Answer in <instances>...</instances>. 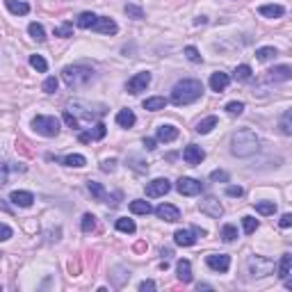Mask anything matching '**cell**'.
I'll return each instance as SVG.
<instances>
[{"label": "cell", "mask_w": 292, "mask_h": 292, "mask_svg": "<svg viewBox=\"0 0 292 292\" xmlns=\"http://www.w3.org/2000/svg\"><path fill=\"white\" fill-rule=\"evenodd\" d=\"M258 144H260V139H258V135L254 130L242 128L238 133H233L231 137V153L238 157H249L258 151Z\"/></svg>", "instance_id": "obj_1"}, {"label": "cell", "mask_w": 292, "mask_h": 292, "mask_svg": "<svg viewBox=\"0 0 292 292\" xmlns=\"http://www.w3.org/2000/svg\"><path fill=\"white\" fill-rule=\"evenodd\" d=\"M203 94V85L199 80H180V83L173 85L172 89V103L183 107V105H189L199 101Z\"/></svg>", "instance_id": "obj_2"}, {"label": "cell", "mask_w": 292, "mask_h": 292, "mask_svg": "<svg viewBox=\"0 0 292 292\" xmlns=\"http://www.w3.org/2000/svg\"><path fill=\"white\" fill-rule=\"evenodd\" d=\"M62 78L71 89H80V87H85V85H89L94 80V69L85 67V64H73V67H67L62 71Z\"/></svg>", "instance_id": "obj_3"}, {"label": "cell", "mask_w": 292, "mask_h": 292, "mask_svg": "<svg viewBox=\"0 0 292 292\" xmlns=\"http://www.w3.org/2000/svg\"><path fill=\"white\" fill-rule=\"evenodd\" d=\"M32 128L44 137H57V133H60V121L55 119V117H41V114H39V117L32 119Z\"/></svg>", "instance_id": "obj_4"}, {"label": "cell", "mask_w": 292, "mask_h": 292, "mask_svg": "<svg viewBox=\"0 0 292 292\" xmlns=\"http://www.w3.org/2000/svg\"><path fill=\"white\" fill-rule=\"evenodd\" d=\"M249 272L256 278L270 276V274H274V260L265 258V256H251L249 258Z\"/></svg>", "instance_id": "obj_5"}, {"label": "cell", "mask_w": 292, "mask_h": 292, "mask_svg": "<svg viewBox=\"0 0 292 292\" xmlns=\"http://www.w3.org/2000/svg\"><path fill=\"white\" fill-rule=\"evenodd\" d=\"M149 85H151V73H149V71H142V73L133 75V78L128 80L126 91H128V94H133V96H137V94L146 91V87H149Z\"/></svg>", "instance_id": "obj_6"}, {"label": "cell", "mask_w": 292, "mask_h": 292, "mask_svg": "<svg viewBox=\"0 0 292 292\" xmlns=\"http://www.w3.org/2000/svg\"><path fill=\"white\" fill-rule=\"evenodd\" d=\"M176 189H178L180 196H196L203 192V183H199L194 178H180L176 183Z\"/></svg>", "instance_id": "obj_7"}, {"label": "cell", "mask_w": 292, "mask_h": 292, "mask_svg": "<svg viewBox=\"0 0 292 292\" xmlns=\"http://www.w3.org/2000/svg\"><path fill=\"white\" fill-rule=\"evenodd\" d=\"M169 189H172V183L167 178H155V180H151V183H146V196H151V199L165 196Z\"/></svg>", "instance_id": "obj_8"}, {"label": "cell", "mask_w": 292, "mask_h": 292, "mask_svg": "<svg viewBox=\"0 0 292 292\" xmlns=\"http://www.w3.org/2000/svg\"><path fill=\"white\" fill-rule=\"evenodd\" d=\"M199 208H201L203 215H208V217H212V219H219L222 215H224V208H222L219 199H215V196H208V199H203Z\"/></svg>", "instance_id": "obj_9"}, {"label": "cell", "mask_w": 292, "mask_h": 292, "mask_svg": "<svg viewBox=\"0 0 292 292\" xmlns=\"http://www.w3.org/2000/svg\"><path fill=\"white\" fill-rule=\"evenodd\" d=\"M183 160L192 167L201 165L203 160H206V151H203L201 146H196V144H189V146H185V151H183Z\"/></svg>", "instance_id": "obj_10"}, {"label": "cell", "mask_w": 292, "mask_h": 292, "mask_svg": "<svg viewBox=\"0 0 292 292\" xmlns=\"http://www.w3.org/2000/svg\"><path fill=\"white\" fill-rule=\"evenodd\" d=\"M206 262H208L210 270L219 272V274H224V272H228V267H231V256L226 254H212L206 258Z\"/></svg>", "instance_id": "obj_11"}, {"label": "cell", "mask_w": 292, "mask_h": 292, "mask_svg": "<svg viewBox=\"0 0 292 292\" xmlns=\"http://www.w3.org/2000/svg\"><path fill=\"white\" fill-rule=\"evenodd\" d=\"M155 215L160 219H165V222H178L180 219V210L176 208V206H172V203H160L155 208Z\"/></svg>", "instance_id": "obj_12"}, {"label": "cell", "mask_w": 292, "mask_h": 292, "mask_svg": "<svg viewBox=\"0 0 292 292\" xmlns=\"http://www.w3.org/2000/svg\"><path fill=\"white\" fill-rule=\"evenodd\" d=\"M292 78V69L288 64H281V67H274L272 71H267V80L270 83H288Z\"/></svg>", "instance_id": "obj_13"}, {"label": "cell", "mask_w": 292, "mask_h": 292, "mask_svg": "<svg viewBox=\"0 0 292 292\" xmlns=\"http://www.w3.org/2000/svg\"><path fill=\"white\" fill-rule=\"evenodd\" d=\"M9 201L18 206V208H30L32 203H34V194L32 192H23V189H14L12 194H9Z\"/></svg>", "instance_id": "obj_14"}, {"label": "cell", "mask_w": 292, "mask_h": 292, "mask_svg": "<svg viewBox=\"0 0 292 292\" xmlns=\"http://www.w3.org/2000/svg\"><path fill=\"white\" fill-rule=\"evenodd\" d=\"M91 30L101 32V34H117L119 25H117L112 18H107V16H98V21L94 23V28H91Z\"/></svg>", "instance_id": "obj_15"}, {"label": "cell", "mask_w": 292, "mask_h": 292, "mask_svg": "<svg viewBox=\"0 0 292 292\" xmlns=\"http://www.w3.org/2000/svg\"><path fill=\"white\" fill-rule=\"evenodd\" d=\"M231 83V75L224 73V71H215V73L210 75V89L212 91H224Z\"/></svg>", "instance_id": "obj_16"}, {"label": "cell", "mask_w": 292, "mask_h": 292, "mask_svg": "<svg viewBox=\"0 0 292 292\" xmlns=\"http://www.w3.org/2000/svg\"><path fill=\"white\" fill-rule=\"evenodd\" d=\"M178 137V128L176 126H172V123H162V126L157 128V139L160 142H173Z\"/></svg>", "instance_id": "obj_17"}, {"label": "cell", "mask_w": 292, "mask_h": 292, "mask_svg": "<svg viewBox=\"0 0 292 292\" xmlns=\"http://www.w3.org/2000/svg\"><path fill=\"white\" fill-rule=\"evenodd\" d=\"M173 242H176L178 247H192L196 242V235L192 231H183V228H180V231L173 233Z\"/></svg>", "instance_id": "obj_18"}, {"label": "cell", "mask_w": 292, "mask_h": 292, "mask_svg": "<svg viewBox=\"0 0 292 292\" xmlns=\"http://www.w3.org/2000/svg\"><path fill=\"white\" fill-rule=\"evenodd\" d=\"M176 272H178V281H183V283H192V265H189V260H178L176 262Z\"/></svg>", "instance_id": "obj_19"}, {"label": "cell", "mask_w": 292, "mask_h": 292, "mask_svg": "<svg viewBox=\"0 0 292 292\" xmlns=\"http://www.w3.org/2000/svg\"><path fill=\"white\" fill-rule=\"evenodd\" d=\"M96 21H98V16L94 14V12H83V14L75 18V25H78V28H83V30H91Z\"/></svg>", "instance_id": "obj_20"}, {"label": "cell", "mask_w": 292, "mask_h": 292, "mask_svg": "<svg viewBox=\"0 0 292 292\" xmlns=\"http://www.w3.org/2000/svg\"><path fill=\"white\" fill-rule=\"evenodd\" d=\"M5 5H7V9L16 16H25L28 12H30V5L23 2V0H5Z\"/></svg>", "instance_id": "obj_21"}, {"label": "cell", "mask_w": 292, "mask_h": 292, "mask_svg": "<svg viewBox=\"0 0 292 292\" xmlns=\"http://www.w3.org/2000/svg\"><path fill=\"white\" fill-rule=\"evenodd\" d=\"M135 121H137V117L133 110H119V114H117V123H119L121 128H133Z\"/></svg>", "instance_id": "obj_22"}, {"label": "cell", "mask_w": 292, "mask_h": 292, "mask_svg": "<svg viewBox=\"0 0 292 292\" xmlns=\"http://www.w3.org/2000/svg\"><path fill=\"white\" fill-rule=\"evenodd\" d=\"M258 12H260L265 18H281V16L285 14V9L281 7V5H260Z\"/></svg>", "instance_id": "obj_23"}, {"label": "cell", "mask_w": 292, "mask_h": 292, "mask_svg": "<svg viewBox=\"0 0 292 292\" xmlns=\"http://www.w3.org/2000/svg\"><path fill=\"white\" fill-rule=\"evenodd\" d=\"M165 107H167V98L162 96H153L144 101V110H149V112H157V110H165Z\"/></svg>", "instance_id": "obj_24"}, {"label": "cell", "mask_w": 292, "mask_h": 292, "mask_svg": "<svg viewBox=\"0 0 292 292\" xmlns=\"http://www.w3.org/2000/svg\"><path fill=\"white\" fill-rule=\"evenodd\" d=\"M60 162H62V165H67V167H75V169H80V167L87 165L85 155H80V153H71V155H64Z\"/></svg>", "instance_id": "obj_25"}, {"label": "cell", "mask_w": 292, "mask_h": 292, "mask_svg": "<svg viewBox=\"0 0 292 292\" xmlns=\"http://www.w3.org/2000/svg\"><path fill=\"white\" fill-rule=\"evenodd\" d=\"M290 270H292V256L290 254H283L281 256V262H278V276L283 278H290Z\"/></svg>", "instance_id": "obj_26"}, {"label": "cell", "mask_w": 292, "mask_h": 292, "mask_svg": "<svg viewBox=\"0 0 292 292\" xmlns=\"http://www.w3.org/2000/svg\"><path fill=\"white\" fill-rule=\"evenodd\" d=\"M130 212H135V215H149L153 212L149 201H144V199H135V201H130Z\"/></svg>", "instance_id": "obj_27"}, {"label": "cell", "mask_w": 292, "mask_h": 292, "mask_svg": "<svg viewBox=\"0 0 292 292\" xmlns=\"http://www.w3.org/2000/svg\"><path fill=\"white\" fill-rule=\"evenodd\" d=\"M215 126H217V117H212V114H210V117H206V119H201L199 123H196V133H201V135H208V133H210V130H212Z\"/></svg>", "instance_id": "obj_28"}, {"label": "cell", "mask_w": 292, "mask_h": 292, "mask_svg": "<svg viewBox=\"0 0 292 292\" xmlns=\"http://www.w3.org/2000/svg\"><path fill=\"white\" fill-rule=\"evenodd\" d=\"M28 32H30V37L34 39V41H39V44L46 41V30L41 23H30V25H28Z\"/></svg>", "instance_id": "obj_29"}, {"label": "cell", "mask_w": 292, "mask_h": 292, "mask_svg": "<svg viewBox=\"0 0 292 292\" xmlns=\"http://www.w3.org/2000/svg\"><path fill=\"white\" fill-rule=\"evenodd\" d=\"M87 188H89L91 196H94L96 201H105V196H107V192H105V188L101 185V183H96V180H89V183H87Z\"/></svg>", "instance_id": "obj_30"}, {"label": "cell", "mask_w": 292, "mask_h": 292, "mask_svg": "<svg viewBox=\"0 0 292 292\" xmlns=\"http://www.w3.org/2000/svg\"><path fill=\"white\" fill-rule=\"evenodd\" d=\"M117 228H119L121 233H128V235H133V233L137 231V226L133 219H128V217H119L117 219Z\"/></svg>", "instance_id": "obj_31"}, {"label": "cell", "mask_w": 292, "mask_h": 292, "mask_svg": "<svg viewBox=\"0 0 292 292\" xmlns=\"http://www.w3.org/2000/svg\"><path fill=\"white\" fill-rule=\"evenodd\" d=\"M233 78H235L238 83H247L249 78H251V67H249V64H240V67L233 71Z\"/></svg>", "instance_id": "obj_32"}, {"label": "cell", "mask_w": 292, "mask_h": 292, "mask_svg": "<svg viewBox=\"0 0 292 292\" xmlns=\"http://www.w3.org/2000/svg\"><path fill=\"white\" fill-rule=\"evenodd\" d=\"M256 57H258L260 62H270L272 57H276V48H272V46L258 48V51H256Z\"/></svg>", "instance_id": "obj_33"}, {"label": "cell", "mask_w": 292, "mask_h": 292, "mask_svg": "<svg viewBox=\"0 0 292 292\" xmlns=\"http://www.w3.org/2000/svg\"><path fill=\"white\" fill-rule=\"evenodd\" d=\"M256 210H258L260 215H274V212H276V203L274 201H258L256 203Z\"/></svg>", "instance_id": "obj_34"}, {"label": "cell", "mask_w": 292, "mask_h": 292, "mask_svg": "<svg viewBox=\"0 0 292 292\" xmlns=\"http://www.w3.org/2000/svg\"><path fill=\"white\" fill-rule=\"evenodd\" d=\"M30 67L37 69L39 73H46V71H48V64H46V60L41 57V55H32V57H30Z\"/></svg>", "instance_id": "obj_35"}, {"label": "cell", "mask_w": 292, "mask_h": 292, "mask_svg": "<svg viewBox=\"0 0 292 292\" xmlns=\"http://www.w3.org/2000/svg\"><path fill=\"white\" fill-rule=\"evenodd\" d=\"M80 228H83L85 233H91V231H94V228H96V217H94V215H89V212H87V215H83V222H80Z\"/></svg>", "instance_id": "obj_36"}, {"label": "cell", "mask_w": 292, "mask_h": 292, "mask_svg": "<svg viewBox=\"0 0 292 292\" xmlns=\"http://www.w3.org/2000/svg\"><path fill=\"white\" fill-rule=\"evenodd\" d=\"M235 238H238V228H235L233 224H226L224 228H222V240H224V242H233Z\"/></svg>", "instance_id": "obj_37"}, {"label": "cell", "mask_w": 292, "mask_h": 292, "mask_svg": "<svg viewBox=\"0 0 292 292\" xmlns=\"http://www.w3.org/2000/svg\"><path fill=\"white\" fill-rule=\"evenodd\" d=\"M242 228H244V233L247 235H251V233H256V228H258V219H254V217H242Z\"/></svg>", "instance_id": "obj_38"}, {"label": "cell", "mask_w": 292, "mask_h": 292, "mask_svg": "<svg viewBox=\"0 0 292 292\" xmlns=\"http://www.w3.org/2000/svg\"><path fill=\"white\" fill-rule=\"evenodd\" d=\"M226 112L231 114V117H240V114L244 112V103H240V101H233V103L226 105Z\"/></svg>", "instance_id": "obj_39"}, {"label": "cell", "mask_w": 292, "mask_h": 292, "mask_svg": "<svg viewBox=\"0 0 292 292\" xmlns=\"http://www.w3.org/2000/svg\"><path fill=\"white\" fill-rule=\"evenodd\" d=\"M290 119H292V112H290V110H285V112H283V119H281V133H283V135H292Z\"/></svg>", "instance_id": "obj_40"}, {"label": "cell", "mask_w": 292, "mask_h": 292, "mask_svg": "<svg viewBox=\"0 0 292 292\" xmlns=\"http://www.w3.org/2000/svg\"><path fill=\"white\" fill-rule=\"evenodd\" d=\"M64 123H67L69 128H73V130L80 128V121H78V117H75L71 110H64Z\"/></svg>", "instance_id": "obj_41"}, {"label": "cell", "mask_w": 292, "mask_h": 292, "mask_svg": "<svg viewBox=\"0 0 292 292\" xmlns=\"http://www.w3.org/2000/svg\"><path fill=\"white\" fill-rule=\"evenodd\" d=\"M73 34V25L71 23H64L62 28H55V37H62V39H67Z\"/></svg>", "instance_id": "obj_42"}, {"label": "cell", "mask_w": 292, "mask_h": 292, "mask_svg": "<svg viewBox=\"0 0 292 292\" xmlns=\"http://www.w3.org/2000/svg\"><path fill=\"white\" fill-rule=\"evenodd\" d=\"M126 14L130 16V18H144V9L137 7V5H130V2H128V5H126Z\"/></svg>", "instance_id": "obj_43"}, {"label": "cell", "mask_w": 292, "mask_h": 292, "mask_svg": "<svg viewBox=\"0 0 292 292\" xmlns=\"http://www.w3.org/2000/svg\"><path fill=\"white\" fill-rule=\"evenodd\" d=\"M105 133H107V126L98 121L96 126H94V130H91V139H103V137H105Z\"/></svg>", "instance_id": "obj_44"}, {"label": "cell", "mask_w": 292, "mask_h": 292, "mask_svg": "<svg viewBox=\"0 0 292 292\" xmlns=\"http://www.w3.org/2000/svg\"><path fill=\"white\" fill-rule=\"evenodd\" d=\"M57 85H60V83H57V78H52V75H51V78H46L44 91H46V94H55V91H57Z\"/></svg>", "instance_id": "obj_45"}, {"label": "cell", "mask_w": 292, "mask_h": 292, "mask_svg": "<svg viewBox=\"0 0 292 292\" xmlns=\"http://www.w3.org/2000/svg\"><path fill=\"white\" fill-rule=\"evenodd\" d=\"M185 57H188L189 62H201V52L196 51L194 46H188V48H185Z\"/></svg>", "instance_id": "obj_46"}, {"label": "cell", "mask_w": 292, "mask_h": 292, "mask_svg": "<svg viewBox=\"0 0 292 292\" xmlns=\"http://www.w3.org/2000/svg\"><path fill=\"white\" fill-rule=\"evenodd\" d=\"M101 169H103L105 173H112L114 169H117V160H114V157H110V160H103V162H101Z\"/></svg>", "instance_id": "obj_47"}, {"label": "cell", "mask_w": 292, "mask_h": 292, "mask_svg": "<svg viewBox=\"0 0 292 292\" xmlns=\"http://www.w3.org/2000/svg\"><path fill=\"white\" fill-rule=\"evenodd\" d=\"M12 238V228L7 224H0V242H5Z\"/></svg>", "instance_id": "obj_48"}, {"label": "cell", "mask_w": 292, "mask_h": 292, "mask_svg": "<svg viewBox=\"0 0 292 292\" xmlns=\"http://www.w3.org/2000/svg\"><path fill=\"white\" fill-rule=\"evenodd\" d=\"M226 194H228V196H235V199H238V196L244 194V189H242L240 185H231V188H226Z\"/></svg>", "instance_id": "obj_49"}, {"label": "cell", "mask_w": 292, "mask_h": 292, "mask_svg": "<svg viewBox=\"0 0 292 292\" xmlns=\"http://www.w3.org/2000/svg\"><path fill=\"white\" fill-rule=\"evenodd\" d=\"M7 172H9V165L2 162V165H0V188H2V185H7Z\"/></svg>", "instance_id": "obj_50"}, {"label": "cell", "mask_w": 292, "mask_h": 292, "mask_svg": "<svg viewBox=\"0 0 292 292\" xmlns=\"http://www.w3.org/2000/svg\"><path fill=\"white\" fill-rule=\"evenodd\" d=\"M210 178H212V180H222V183H226V180H228V173H226V172H219V169H217V172H212V173H210Z\"/></svg>", "instance_id": "obj_51"}, {"label": "cell", "mask_w": 292, "mask_h": 292, "mask_svg": "<svg viewBox=\"0 0 292 292\" xmlns=\"http://www.w3.org/2000/svg\"><path fill=\"white\" fill-rule=\"evenodd\" d=\"M278 224H281V228H290V226H292V215H290V212H285Z\"/></svg>", "instance_id": "obj_52"}, {"label": "cell", "mask_w": 292, "mask_h": 292, "mask_svg": "<svg viewBox=\"0 0 292 292\" xmlns=\"http://www.w3.org/2000/svg\"><path fill=\"white\" fill-rule=\"evenodd\" d=\"M139 290H142V292L155 290V283H153V281H142V283H139Z\"/></svg>", "instance_id": "obj_53"}, {"label": "cell", "mask_w": 292, "mask_h": 292, "mask_svg": "<svg viewBox=\"0 0 292 292\" xmlns=\"http://www.w3.org/2000/svg\"><path fill=\"white\" fill-rule=\"evenodd\" d=\"M155 144H157V139H153V137H146V139H144L146 151H153V149H155Z\"/></svg>", "instance_id": "obj_54"}, {"label": "cell", "mask_w": 292, "mask_h": 292, "mask_svg": "<svg viewBox=\"0 0 292 292\" xmlns=\"http://www.w3.org/2000/svg\"><path fill=\"white\" fill-rule=\"evenodd\" d=\"M160 256H162V260H169V258H172V256H173V251H172V249H169V247H162V249H160Z\"/></svg>", "instance_id": "obj_55"}, {"label": "cell", "mask_w": 292, "mask_h": 292, "mask_svg": "<svg viewBox=\"0 0 292 292\" xmlns=\"http://www.w3.org/2000/svg\"><path fill=\"white\" fill-rule=\"evenodd\" d=\"M80 142H83V144H89V142H91V133H80Z\"/></svg>", "instance_id": "obj_56"}, {"label": "cell", "mask_w": 292, "mask_h": 292, "mask_svg": "<svg viewBox=\"0 0 292 292\" xmlns=\"http://www.w3.org/2000/svg\"><path fill=\"white\" fill-rule=\"evenodd\" d=\"M192 233H194L196 238H203V235H206V231H203V228H199V226H192Z\"/></svg>", "instance_id": "obj_57"}, {"label": "cell", "mask_w": 292, "mask_h": 292, "mask_svg": "<svg viewBox=\"0 0 292 292\" xmlns=\"http://www.w3.org/2000/svg\"><path fill=\"white\" fill-rule=\"evenodd\" d=\"M144 249H146V242H137L135 244V251H139V254H142Z\"/></svg>", "instance_id": "obj_58"}, {"label": "cell", "mask_w": 292, "mask_h": 292, "mask_svg": "<svg viewBox=\"0 0 292 292\" xmlns=\"http://www.w3.org/2000/svg\"><path fill=\"white\" fill-rule=\"evenodd\" d=\"M0 290H2V285H0Z\"/></svg>", "instance_id": "obj_59"}]
</instances>
